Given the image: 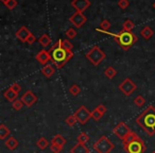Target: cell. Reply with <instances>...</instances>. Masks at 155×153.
<instances>
[{
  "label": "cell",
  "mask_w": 155,
  "mask_h": 153,
  "mask_svg": "<svg viewBox=\"0 0 155 153\" xmlns=\"http://www.w3.org/2000/svg\"><path fill=\"white\" fill-rule=\"evenodd\" d=\"M135 121L149 136H153L155 134V108L149 105L136 117Z\"/></svg>",
  "instance_id": "6da1fadb"
},
{
  "label": "cell",
  "mask_w": 155,
  "mask_h": 153,
  "mask_svg": "<svg viewBox=\"0 0 155 153\" xmlns=\"http://www.w3.org/2000/svg\"><path fill=\"white\" fill-rule=\"evenodd\" d=\"M51 54V62L56 68H62L67 62L73 58V52L71 50H66L64 48L60 47L56 49H50Z\"/></svg>",
  "instance_id": "7a4b0ae2"
},
{
  "label": "cell",
  "mask_w": 155,
  "mask_h": 153,
  "mask_svg": "<svg viewBox=\"0 0 155 153\" xmlns=\"http://www.w3.org/2000/svg\"><path fill=\"white\" fill-rule=\"evenodd\" d=\"M110 35H112L115 38L116 43L122 48L123 50H129L136 42L138 41V37L134 34L133 32H129V31H121L118 34L115 33H110Z\"/></svg>",
  "instance_id": "3957f363"
},
{
  "label": "cell",
  "mask_w": 155,
  "mask_h": 153,
  "mask_svg": "<svg viewBox=\"0 0 155 153\" xmlns=\"http://www.w3.org/2000/svg\"><path fill=\"white\" fill-rule=\"evenodd\" d=\"M86 58L94 65V66H98L101 62H103L106 58V54L104 51L99 47V46H94L88 50L86 53Z\"/></svg>",
  "instance_id": "277c9868"
},
{
  "label": "cell",
  "mask_w": 155,
  "mask_h": 153,
  "mask_svg": "<svg viewBox=\"0 0 155 153\" xmlns=\"http://www.w3.org/2000/svg\"><path fill=\"white\" fill-rule=\"evenodd\" d=\"M94 150L97 153H110L115 149V145L107 138V136L102 135L93 145Z\"/></svg>",
  "instance_id": "5b68a950"
},
{
  "label": "cell",
  "mask_w": 155,
  "mask_h": 153,
  "mask_svg": "<svg viewBox=\"0 0 155 153\" xmlns=\"http://www.w3.org/2000/svg\"><path fill=\"white\" fill-rule=\"evenodd\" d=\"M123 149L127 153H144L147 150V147L143 140L140 137H138L129 144L123 145Z\"/></svg>",
  "instance_id": "8992f818"
},
{
  "label": "cell",
  "mask_w": 155,
  "mask_h": 153,
  "mask_svg": "<svg viewBox=\"0 0 155 153\" xmlns=\"http://www.w3.org/2000/svg\"><path fill=\"white\" fill-rule=\"evenodd\" d=\"M74 117L77 118L78 122L81 125H85L88 122V120L91 118V112L86 108L85 105H81L77 108V111H74L73 113Z\"/></svg>",
  "instance_id": "52a82bcc"
},
{
  "label": "cell",
  "mask_w": 155,
  "mask_h": 153,
  "mask_svg": "<svg viewBox=\"0 0 155 153\" xmlns=\"http://www.w3.org/2000/svg\"><path fill=\"white\" fill-rule=\"evenodd\" d=\"M118 87H119V91H122V93L124 94V96L129 97V96H131L132 94L136 91L137 85H136L130 78H127L119 84Z\"/></svg>",
  "instance_id": "ba28073f"
},
{
  "label": "cell",
  "mask_w": 155,
  "mask_h": 153,
  "mask_svg": "<svg viewBox=\"0 0 155 153\" xmlns=\"http://www.w3.org/2000/svg\"><path fill=\"white\" fill-rule=\"evenodd\" d=\"M130 132H132V130L130 129L129 125H127L124 121L119 122L118 125L114 128V130H113V133L121 140H124V138L127 137V135L130 133Z\"/></svg>",
  "instance_id": "9c48e42d"
},
{
  "label": "cell",
  "mask_w": 155,
  "mask_h": 153,
  "mask_svg": "<svg viewBox=\"0 0 155 153\" xmlns=\"http://www.w3.org/2000/svg\"><path fill=\"white\" fill-rule=\"evenodd\" d=\"M20 99H21V101L24 102V104L27 106V108H31V106L34 105V104L38 101V98H37V96L35 95L32 91H30V89H29V91H27L26 93L21 96V98H20Z\"/></svg>",
  "instance_id": "30bf717a"
},
{
  "label": "cell",
  "mask_w": 155,
  "mask_h": 153,
  "mask_svg": "<svg viewBox=\"0 0 155 153\" xmlns=\"http://www.w3.org/2000/svg\"><path fill=\"white\" fill-rule=\"evenodd\" d=\"M69 22L77 28H81L83 25H85V22H87V18L83 15V13L81 12H75L73 15H71L69 17Z\"/></svg>",
  "instance_id": "8fae6325"
},
{
  "label": "cell",
  "mask_w": 155,
  "mask_h": 153,
  "mask_svg": "<svg viewBox=\"0 0 155 153\" xmlns=\"http://www.w3.org/2000/svg\"><path fill=\"white\" fill-rule=\"evenodd\" d=\"M71 5L75 9V12H83L86 9H88L91 5V1L89 0H72L71 1Z\"/></svg>",
  "instance_id": "7c38bea8"
},
{
  "label": "cell",
  "mask_w": 155,
  "mask_h": 153,
  "mask_svg": "<svg viewBox=\"0 0 155 153\" xmlns=\"http://www.w3.org/2000/svg\"><path fill=\"white\" fill-rule=\"evenodd\" d=\"M35 60H37V62H38L41 65L45 66V65H47L48 63L51 61V54H50L49 51L43 49L35 55Z\"/></svg>",
  "instance_id": "4fadbf2b"
},
{
  "label": "cell",
  "mask_w": 155,
  "mask_h": 153,
  "mask_svg": "<svg viewBox=\"0 0 155 153\" xmlns=\"http://www.w3.org/2000/svg\"><path fill=\"white\" fill-rule=\"evenodd\" d=\"M106 112H107L106 106L103 105V104H99L95 110L91 111V118H93L95 121H99L100 119L105 115Z\"/></svg>",
  "instance_id": "5bb4252c"
},
{
  "label": "cell",
  "mask_w": 155,
  "mask_h": 153,
  "mask_svg": "<svg viewBox=\"0 0 155 153\" xmlns=\"http://www.w3.org/2000/svg\"><path fill=\"white\" fill-rule=\"evenodd\" d=\"M30 35H31V32L29 31V29L26 28L25 26L20 27L17 32H16V37H17L21 43H26L27 39H28V37L30 36Z\"/></svg>",
  "instance_id": "9a60e30c"
},
{
  "label": "cell",
  "mask_w": 155,
  "mask_h": 153,
  "mask_svg": "<svg viewBox=\"0 0 155 153\" xmlns=\"http://www.w3.org/2000/svg\"><path fill=\"white\" fill-rule=\"evenodd\" d=\"M91 150L86 146V144H81V142H78L70 149V153H89Z\"/></svg>",
  "instance_id": "2e32d148"
},
{
  "label": "cell",
  "mask_w": 155,
  "mask_h": 153,
  "mask_svg": "<svg viewBox=\"0 0 155 153\" xmlns=\"http://www.w3.org/2000/svg\"><path fill=\"white\" fill-rule=\"evenodd\" d=\"M41 73H43L44 77L46 78H51L52 75L55 72V67H54L53 64H47L41 68Z\"/></svg>",
  "instance_id": "e0dca14e"
},
{
  "label": "cell",
  "mask_w": 155,
  "mask_h": 153,
  "mask_svg": "<svg viewBox=\"0 0 155 153\" xmlns=\"http://www.w3.org/2000/svg\"><path fill=\"white\" fill-rule=\"evenodd\" d=\"M5 147H7V149H9L10 151H14L18 147L19 142H18V140L16 139L15 137H13V136H10L8 139H5Z\"/></svg>",
  "instance_id": "ac0fdd59"
},
{
  "label": "cell",
  "mask_w": 155,
  "mask_h": 153,
  "mask_svg": "<svg viewBox=\"0 0 155 153\" xmlns=\"http://www.w3.org/2000/svg\"><path fill=\"white\" fill-rule=\"evenodd\" d=\"M3 97L5 98V100H8L9 102H14L16 99H18V94L16 91H14L11 87L7 89V91L3 93Z\"/></svg>",
  "instance_id": "d6986e66"
},
{
  "label": "cell",
  "mask_w": 155,
  "mask_h": 153,
  "mask_svg": "<svg viewBox=\"0 0 155 153\" xmlns=\"http://www.w3.org/2000/svg\"><path fill=\"white\" fill-rule=\"evenodd\" d=\"M10 135H11L10 129L5 125V123H1V125H0V139L1 140L8 139Z\"/></svg>",
  "instance_id": "ffe728a7"
},
{
  "label": "cell",
  "mask_w": 155,
  "mask_h": 153,
  "mask_svg": "<svg viewBox=\"0 0 155 153\" xmlns=\"http://www.w3.org/2000/svg\"><path fill=\"white\" fill-rule=\"evenodd\" d=\"M153 34H154V32H153V30L149 26H146L144 28L141 29V31H140V35H141V37L144 39H147V41L150 39L151 37L153 36Z\"/></svg>",
  "instance_id": "44dd1931"
},
{
  "label": "cell",
  "mask_w": 155,
  "mask_h": 153,
  "mask_svg": "<svg viewBox=\"0 0 155 153\" xmlns=\"http://www.w3.org/2000/svg\"><path fill=\"white\" fill-rule=\"evenodd\" d=\"M51 144L58 145V146H61L64 148V146L66 145V139H65L64 136H62L61 134H56V135L51 139Z\"/></svg>",
  "instance_id": "7402d4cb"
},
{
  "label": "cell",
  "mask_w": 155,
  "mask_h": 153,
  "mask_svg": "<svg viewBox=\"0 0 155 153\" xmlns=\"http://www.w3.org/2000/svg\"><path fill=\"white\" fill-rule=\"evenodd\" d=\"M36 146L39 150L43 151V150H45L48 146H49V141H48V139L46 137H39L36 141Z\"/></svg>",
  "instance_id": "603a6c76"
},
{
  "label": "cell",
  "mask_w": 155,
  "mask_h": 153,
  "mask_svg": "<svg viewBox=\"0 0 155 153\" xmlns=\"http://www.w3.org/2000/svg\"><path fill=\"white\" fill-rule=\"evenodd\" d=\"M38 43L41 44L43 47H48V46L51 44V38L48 34H43L41 37L38 38Z\"/></svg>",
  "instance_id": "cb8c5ba5"
},
{
  "label": "cell",
  "mask_w": 155,
  "mask_h": 153,
  "mask_svg": "<svg viewBox=\"0 0 155 153\" xmlns=\"http://www.w3.org/2000/svg\"><path fill=\"white\" fill-rule=\"evenodd\" d=\"M104 75H105V77L107 79H114L115 77H116V75H117V70L114 68V67H112V66H110V67H107V68L104 70Z\"/></svg>",
  "instance_id": "d4e9b609"
},
{
  "label": "cell",
  "mask_w": 155,
  "mask_h": 153,
  "mask_svg": "<svg viewBox=\"0 0 155 153\" xmlns=\"http://www.w3.org/2000/svg\"><path fill=\"white\" fill-rule=\"evenodd\" d=\"M89 139H91V137H89L88 134L85 133V132H81L77 137V141L81 142V144H86V142L89 141Z\"/></svg>",
  "instance_id": "484cf974"
},
{
  "label": "cell",
  "mask_w": 155,
  "mask_h": 153,
  "mask_svg": "<svg viewBox=\"0 0 155 153\" xmlns=\"http://www.w3.org/2000/svg\"><path fill=\"white\" fill-rule=\"evenodd\" d=\"M139 136L137 135V134L135 133V132H130L129 134L127 135V137L124 138V140H122V142H123V145H125V144H129V142H131V141H133V140H135L136 138H138Z\"/></svg>",
  "instance_id": "4316f807"
},
{
  "label": "cell",
  "mask_w": 155,
  "mask_h": 153,
  "mask_svg": "<svg viewBox=\"0 0 155 153\" xmlns=\"http://www.w3.org/2000/svg\"><path fill=\"white\" fill-rule=\"evenodd\" d=\"M134 27H135L134 22H132L131 19H127V20H125V22H123L122 31H129V32H131V31L134 29Z\"/></svg>",
  "instance_id": "83f0119b"
},
{
  "label": "cell",
  "mask_w": 155,
  "mask_h": 153,
  "mask_svg": "<svg viewBox=\"0 0 155 153\" xmlns=\"http://www.w3.org/2000/svg\"><path fill=\"white\" fill-rule=\"evenodd\" d=\"M110 22H108L107 19H104L101 22L100 27L97 29V31H106V32H107V31L110 30Z\"/></svg>",
  "instance_id": "f1b7e54d"
},
{
  "label": "cell",
  "mask_w": 155,
  "mask_h": 153,
  "mask_svg": "<svg viewBox=\"0 0 155 153\" xmlns=\"http://www.w3.org/2000/svg\"><path fill=\"white\" fill-rule=\"evenodd\" d=\"M134 103H135V105L137 108H142L144 105V103H146V99L141 95H139L136 98H134Z\"/></svg>",
  "instance_id": "f546056e"
},
{
  "label": "cell",
  "mask_w": 155,
  "mask_h": 153,
  "mask_svg": "<svg viewBox=\"0 0 155 153\" xmlns=\"http://www.w3.org/2000/svg\"><path fill=\"white\" fill-rule=\"evenodd\" d=\"M24 102L21 101V99H16L14 102H12V108L15 111H20L22 108H24Z\"/></svg>",
  "instance_id": "4dcf8cb0"
},
{
  "label": "cell",
  "mask_w": 155,
  "mask_h": 153,
  "mask_svg": "<svg viewBox=\"0 0 155 153\" xmlns=\"http://www.w3.org/2000/svg\"><path fill=\"white\" fill-rule=\"evenodd\" d=\"M69 93L72 96H78L81 94V88L77 84H72L70 86V88H69Z\"/></svg>",
  "instance_id": "1f68e13d"
},
{
  "label": "cell",
  "mask_w": 155,
  "mask_h": 153,
  "mask_svg": "<svg viewBox=\"0 0 155 153\" xmlns=\"http://www.w3.org/2000/svg\"><path fill=\"white\" fill-rule=\"evenodd\" d=\"M77 118L74 117V115H70V116H68L66 118V120H65V122H66L67 125H69V127H73V125L77 123Z\"/></svg>",
  "instance_id": "d6a6232c"
},
{
  "label": "cell",
  "mask_w": 155,
  "mask_h": 153,
  "mask_svg": "<svg viewBox=\"0 0 155 153\" xmlns=\"http://www.w3.org/2000/svg\"><path fill=\"white\" fill-rule=\"evenodd\" d=\"M62 48H64V49H66V50H72L73 45L69 39H64V41L62 42Z\"/></svg>",
  "instance_id": "836d02e7"
},
{
  "label": "cell",
  "mask_w": 155,
  "mask_h": 153,
  "mask_svg": "<svg viewBox=\"0 0 155 153\" xmlns=\"http://www.w3.org/2000/svg\"><path fill=\"white\" fill-rule=\"evenodd\" d=\"M65 34H66V36L68 37V39H73L75 36H77V32H75V30H74V29H72V28L68 29Z\"/></svg>",
  "instance_id": "e575fe53"
},
{
  "label": "cell",
  "mask_w": 155,
  "mask_h": 153,
  "mask_svg": "<svg viewBox=\"0 0 155 153\" xmlns=\"http://www.w3.org/2000/svg\"><path fill=\"white\" fill-rule=\"evenodd\" d=\"M50 150H51L52 153H61L63 151V147L58 146V145L51 144L50 145Z\"/></svg>",
  "instance_id": "d590c367"
},
{
  "label": "cell",
  "mask_w": 155,
  "mask_h": 153,
  "mask_svg": "<svg viewBox=\"0 0 155 153\" xmlns=\"http://www.w3.org/2000/svg\"><path fill=\"white\" fill-rule=\"evenodd\" d=\"M130 5V2L129 0H119L118 1V7L122 10H125L127 9V7Z\"/></svg>",
  "instance_id": "8d00e7d4"
},
{
  "label": "cell",
  "mask_w": 155,
  "mask_h": 153,
  "mask_svg": "<svg viewBox=\"0 0 155 153\" xmlns=\"http://www.w3.org/2000/svg\"><path fill=\"white\" fill-rule=\"evenodd\" d=\"M5 5L9 10H13V9H15V8L17 7V0H10L9 2H7Z\"/></svg>",
  "instance_id": "74e56055"
},
{
  "label": "cell",
  "mask_w": 155,
  "mask_h": 153,
  "mask_svg": "<svg viewBox=\"0 0 155 153\" xmlns=\"http://www.w3.org/2000/svg\"><path fill=\"white\" fill-rule=\"evenodd\" d=\"M10 87H11V88L13 89L14 91H16L17 94H19V93H20V91H21V86H20V85L18 84V83H16V82H15V83H13V84H12Z\"/></svg>",
  "instance_id": "f35d334b"
},
{
  "label": "cell",
  "mask_w": 155,
  "mask_h": 153,
  "mask_svg": "<svg viewBox=\"0 0 155 153\" xmlns=\"http://www.w3.org/2000/svg\"><path fill=\"white\" fill-rule=\"evenodd\" d=\"M35 41H36V38H35L34 34H32V33H31V35L28 37V39H27V42H26V43H28L29 45H32V44L34 43Z\"/></svg>",
  "instance_id": "ab89813d"
},
{
  "label": "cell",
  "mask_w": 155,
  "mask_h": 153,
  "mask_svg": "<svg viewBox=\"0 0 155 153\" xmlns=\"http://www.w3.org/2000/svg\"><path fill=\"white\" fill-rule=\"evenodd\" d=\"M9 1H10V0H1V2H2L3 5H5V3L9 2Z\"/></svg>",
  "instance_id": "60d3db41"
},
{
  "label": "cell",
  "mask_w": 155,
  "mask_h": 153,
  "mask_svg": "<svg viewBox=\"0 0 155 153\" xmlns=\"http://www.w3.org/2000/svg\"><path fill=\"white\" fill-rule=\"evenodd\" d=\"M153 8H154V9H155V2L153 3Z\"/></svg>",
  "instance_id": "b9f144b4"
},
{
  "label": "cell",
  "mask_w": 155,
  "mask_h": 153,
  "mask_svg": "<svg viewBox=\"0 0 155 153\" xmlns=\"http://www.w3.org/2000/svg\"><path fill=\"white\" fill-rule=\"evenodd\" d=\"M152 153H155V150H154V151H153V152H152Z\"/></svg>",
  "instance_id": "7bdbcfd3"
}]
</instances>
